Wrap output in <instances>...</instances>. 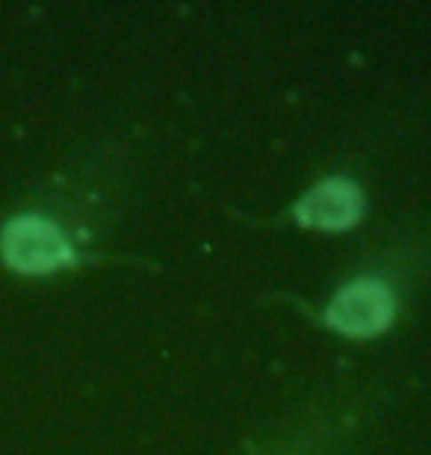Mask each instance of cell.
Masks as SVG:
<instances>
[{
	"instance_id": "6da1fadb",
	"label": "cell",
	"mask_w": 431,
	"mask_h": 455,
	"mask_svg": "<svg viewBox=\"0 0 431 455\" xmlns=\"http://www.w3.org/2000/svg\"><path fill=\"white\" fill-rule=\"evenodd\" d=\"M4 258L9 267L21 272H51L71 260L68 243L51 222L36 220V216H21L9 222L4 231Z\"/></svg>"
},
{
	"instance_id": "7a4b0ae2",
	"label": "cell",
	"mask_w": 431,
	"mask_h": 455,
	"mask_svg": "<svg viewBox=\"0 0 431 455\" xmlns=\"http://www.w3.org/2000/svg\"><path fill=\"white\" fill-rule=\"evenodd\" d=\"M393 299L387 287L375 284V281H357V284L340 290V296L331 302L328 323L343 334H352V338H370V334L387 329Z\"/></svg>"
},
{
	"instance_id": "3957f363",
	"label": "cell",
	"mask_w": 431,
	"mask_h": 455,
	"mask_svg": "<svg viewBox=\"0 0 431 455\" xmlns=\"http://www.w3.org/2000/svg\"><path fill=\"white\" fill-rule=\"evenodd\" d=\"M357 213H361V196L346 180H328L310 189L296 207L299 222L310 228H348Z\"/></svg>"
}]
</instances>
